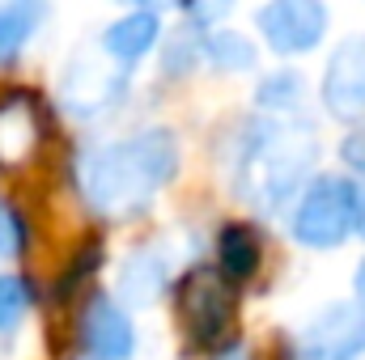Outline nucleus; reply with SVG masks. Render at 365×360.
Segmentation results:
<instances>
[{"label": "nucleus", "instance_id": "f257e3e1", "mask_svg": "<svg viewBox=\"0 0 365 360\" xmlns=\"http://www.w3.org/2000/svg\"><path fill=\"white\" fill-rule=\"evenodd\" d=\"M175 170H179V144L170 132L153 127L132 140L90 149L77 166V179H81V195L90 208L119 216V212L149 203L175 179Z\"/></svg>", "mask_w": 365, "mask_h": 360}, {"label": "nucleus", "instance_id": "f03ea898", "mask_svg": "<svg viewBox=\"0 0 365 360\" xmlns=\"http://www.w3.org/2000/svg\"><path fill=\"white\" fill-rule=\"evenodd\" d=\"M319 157V144L310 132H289V127H276V123H255L251 127V140H247V174L259 179V195H264V208H280L284 199L297 195L302 179L310 174Z\"/></svg>", "mask_w": 365, "mask_h": 360}, {"label": "nucleus", "instance_id": "7ed1b4c3", "mask_svg": "<svg viewBox=\"0 0 365 360\" xmlns=\"http://www.w3.org/2000/svg\"><path fill=\"white\" fill-rule=\"evenodd\" d=\"M353 229V182L344 179H314L293 212V238L314 250H331Z\"/></svg>", "mask_w": 365, "mask_h": 360}, {"label": "nucleus", "instance_id": "20e7f679", "mask_svg": "<svg viewBox=\"0 0 365 360\" xmlns=\"http://www.w3.org/2000/svg\"><path fill=\"white\" fill-rule=\"evenodd\" d=\"M361 352H365L361 305H331L297 335V360H357Z\"/></svg>", "mask_w": 365, "mask_h": 360}, {"label": "nucleus", "instance_id": "39448f33", "mask_svg": "<svg viewBox=\"0 0 365 360\" xmlns=\"http://www.w3.org/2000/svg\"><path fill=\"white\" fill-rule=\"evenodd\" d=\"M255 21H259L272 51L297 55V51L319 47V38L327 30V9L314 0H276V4H264L255 13Z\"/></svg>", "mask_w": 365, "mask_h": 360}, {"label": "nucleus", "instance_id": "423d86ee", "mask_svg": "<svg viewBox=\"0 0 365 360\" xmlns=\"http://www.w3.org/2000/svg\"><path fill=\"white\" fill-rule=\"evenodd\" d=\"M323 102L344 123L365 119V34L344 38L336 47V55L327 64V77H323Z\"/></svg>", "mask_w": 365, "mask_h": 360}, {"label": "nucleus", "instance_id": "0eeeda50", "mask_svg": "<svg viewBox=\"0 0 365 360\" xmlns=\"http://www.w3.org/2000/svg\"><path fill=\"white\" fill-rule=\"evenodd\" d=\"M81 344L90 348L93 360H128L136 352L132 318L115 301L98 297V301H90V309L81 314Z\"/></svg>", "mask_w": 365, "mask_h": 360}, {"label": "nucleus", "instance_id": "6e6552de", "mask_svg": "<svg viewBox=\"0 0 365 360\" xmlns=\"http://www.w3.org/2000/svg\"><path fill=\"white\" fill-rule=\"evenodd\" d=\"M166 275H170V250L166 246H140L123 259L119 297L128 305H153L158 292L166 288Z\"/></svg>", "mask_w": 365, "mask_h": 360}, {"label": "nucleus", "instance_id": "1a4fd4ad", "mask_svg": "<svg viewBox=\"0 0 365 360\" xmlns=\"http://www.w3.org/2000/svg\"><path fill=\"white\" fill-rule=\"evenodd\" d=\"M153 43H158V17H153L149 9H136V13L119 17V21L106 26V34H102V47H106L115 60H123V64L140 60Z\"/></svg>", "mask_w": 365, "mask_h": 360}, {"label": "nucleus", "instance_id": "9d476101", "mask_svg": "<svg viewBox=\"0 0 365 360\" xmlns=\"http://www.w3.org/2000/svg\"><path fill=\"white\" fill-rule=\"evenodd\" d=\"M187 314L195 318V339H212L225 327V292L212 275H191L187 280Z\"/></svg>", "mask_w": 365, "mask_h": 360}, {"label": "nucleus", "instance_id": "9b49d317", "mask_svg": "<svg viewBox=\"0 0 365 360\" xmlns=\"http://www.w3.org/2000/svg\"><path fill=\"white\" fill-rule=\"evenodd\" d=\"M43 4H0V64L4 60H13L26 43H30V34L38 30V21H43Z\"/></svg>", "mask_w": 365, "mask_h": 360}, {"label": "nucleus", "instance_id": "f8f14e48", "mask_svg": "<svg viewBox=\"0 0 365 360\" xmlns=\"http://www.w3.org/2000/svg\"><path fill=\"white\" fill-rule=\"evenodd\" d=\"M204 55H208L217 68H225V73H247V68H255V47H251L242 34H234V30H208V34H204Z\"/></svg>", "mask_w": 365, "mask_h": 360}, {"label": "nucleus", "instance_id": "ddd939ff", "mask_svg": "<svg viewBox=\"0 0 365 360\" xmlns=\"http://www.w3.org/2000/svg\"><path fill=\"white\" fill-rule=\"evenodd\" d=\"M34 140V123H30V110L21 102H9L0 106V162H21V153L30 149Z\"/></svg>", "mask_w": 365, "mask_h": 360}, {"label": "nucleus", "instance_id": "4468645a", "mask_svg": "<svg viewBox=\"0 0 365 360\" xmlns=\"http://www.w3.org/2000/svg\"><path fill=\"white\" fill-rule=\"evenodd\" d=\"M221 263H225L230 275H251L255 271L259 250H255V242H251L247 229H225L221 233Z\"/></svg>", "mask_w": 365, "mask_h": 360}, {"label": "nucleus", "instance_id": "2eb2a0df", "mask_svg": "<svg viewBox=\"0 0 365 360\" xmlns=\"http://www.w3.org/2000/svg\"><path fill=\"white\" fill-rule=\"evenodd\" d=\"M302 93H306V85H302L297 73H276L259 85V106L264 110H297Z\"/></svg>", "mask_w": 365, "mask_h": 360}, {"label": "nucleus", "instance_id": "dca6fc26", "mask_svg": "<svg viewBox=\"0 0 365 360\" xmlns=\"http://www.w3.org/2000/svg\"><path fill=\"white\" fill-rule=\"evenodd\" d=\"M26 305H30L26 284L17 275H0V335H9L26 318Z\"/></svg>", "mask_w": 365, "mask_h": 360}, {"label": "nucleus", "instance_id": "f3484780", "mask_svg": "<svg viewBox=\"0 0 365 360\" xmlns=\"http://www.w3.org/2000/svg\"><path fill=\"white\" fill-rule=\"evenodd\" d=\"M21 250V221L13 216V208L0 203V259H13Z\"/></svg>", "mask_w": 365, "mask_h": 360}, {"label": "nucleus", "instance_id": "a211bd4d", "mask_svg": "<svg viewBox=\"0 0 365 360\" xmlns=\"http://www.w3.org/2000/svg\"><path fill=\"white\" fill-rule=\"evenodd\" d=\"M353 229L365 238V162L357 166V182H353Z\"/></svg>", "mask_w": 365, "mask_h": 360}, {"label": "nucleus", "instance_id": "6ab92c4d", "mask_svg": "<svg viewBox=\"0 0 365 360\" xmlns=\"http://www.w3.org/2000/svg\"><path fill=\"white\" fill-rule=\"evenodd\" d=\"M217 360H251V356H247V348H242V344H234V348H225Z\"/></svg>", "mask_w": 365, "mask_h": 360}, {"label": "nucleus", "instance_id": "aec40b11", "mask_svg": "<svg viewBox=\"0 0 365 360\" xmlns=\"http://www.w3.org/2000/svg\"><path fill=\"white\" fill-rule=\"evenodd\" d=\"M357 297H361V305H365V263L357 268Z\"/></svg>", "mask_w": 365, "mask_h": 360}]
</instances>
